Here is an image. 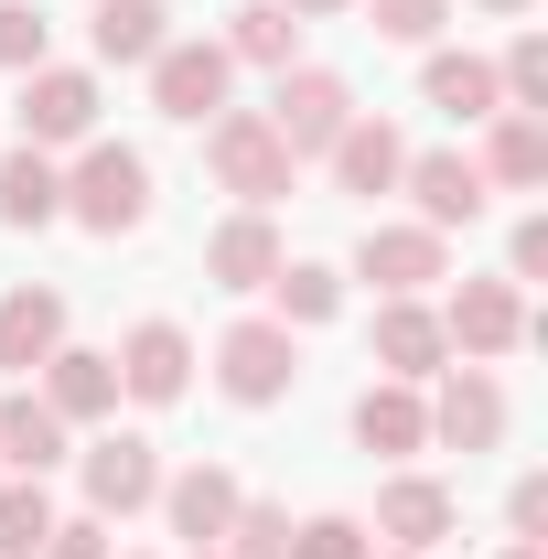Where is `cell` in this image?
Instances as JSON below:
<instances>
[{"mask_svg":"<svg viewBox=\"0 0 548 559\" xmlns=\"http://www.w3.org/2000/svg\"><path fill=\"white\" fill-rule=\"evenodd\" d=\"M33 66H44V11L0 0V75H33Z\"/></svg>","mask_w":548,"mask_h":559,"instance_id":"4dcf8cb0","label":"cell"},{"mask_svg":"<svg viewBox=\"0 0 548 559\" xmlns=\"http://www.w3.org/2000/svg\"><path fill=\"white\" fill-rule=\"evenodd\" d=\"M474 11H495V22H516V11H538V0H474Z\"/></svg>","mask_w":548,"mask_h":559,"instance_id":"8d00e7d4","label":"cell"},{"mask_svg":"<svg viewBox=\"0 0 548 559\" xmlns=\"http://www.w3.org/2000/svg\"><path fill=\"white\" fill-rule=\"evenodd\" d=\"M388 559H409V549H388Z\"/></svg>","mask_w":548,"mask_h":559,"instance_id":"ab89813d","label":"cell"},{"mask_svg":"<svg viewBox=\"0 0 548 559\" xmlns=\"http://www.w3.org/2000/svg\"><path fill=\"white\" fill-rule=\"evenodd\" d=\"M279 259H290V248H279L270 205H237V215H226V226L205 237V280H215V290H270V280H279Z\"/></svg>","mask_w":548,"mask_h":559,"instance_id":"5bb4252c","label":"cell"},{"mask_svg":"<svg viewBox=\"0 0 548 559\" xmlns=\"http://www.w3.org/2000/svg\"><path fill=\"white\" fill-rule=\"evenodd\" d=\"M538 270H548V215H527V226H516V248H505V280L527 290Z\"/></svg>","mask_w":548,"mask_h":559,"instance_id":"d590c367","label":"cell"},{"mask_svg":"<svg viewBox=\"0 0 548 559\" xmlns=\"http://www.w3.org/2000/svg\"><path fill=\"white\" fill-rule=\"evenodd\" d=\"M398 194L419 205V226H430V237H452V226H474V215H484V194H495V183H484L474 151H409Z\"/></svg>","mask_w":548,"mask_h":559,"instance_id":"9c48e42d","label":"cell"},{"mask_svg":"<svg viewBox=\"0 0 548 559\" xmlns=\"http://www.w3.org/2000/svg\"><path fill=\"white\" fill-rule=\"evenodd\" d=\"M355 441H366V452H388V463H409V452H430V409H419V388H398V377H377V388L355 399Z\"/></svg>","mask_w":548,"mask_h":559,"instance_id":"ac0fdd59","label":"cell"},{"mask_svg":"<svg viewBox=\"0 0 548 559\" xmlns=\"http://www.w3.org/2000/svg\"><path fill=\"white\" fill-rule=\"evenodd\" d=\"M215 559H290V516L248 495V506H237V527H226V549H215Z\"/></svg>","mask_w":548,"mask_h":559,"instance_id":"f546056e","label":"cell"},{"mask_svg":"<svg viewBox=\"0 0 548 559\" xmlns=\"http://www.w3.org/2000/svg\"><path fill=\"white\" fill-rule=\"evenodd\" d=\"M55 215H65V173H55V151L22 140L0 162V226H55Z\"/></svg>","mask_w":548,"mask_h":559,"instance_id":"cb8c5ba5","label":"cell"},{"mask_svg":"<svg viewBox=\"0 0 548 559\" xmlns=\"http://www.w3.org/2000/svg\"><path fill=\"white\" fill-rule=\"evenodd\" d=\"M290 559H377V549L355 516H312V527H290Z\"/></svg>","mask_w":548,"mask_h":559,"instance_id":"d6a6232c","label":"cell"},{"mask_svg":"<svg viewBox=\"0 0 548 559\" xmlns=\"http://www.w3.org/2000/svg\"><path fill=\"white\" fill-rule=\"evenodd\" d=\"M270 323H290V334H301V323H334L344 312V280L323 270V259H279V280H270Z\"/></svg>","mask_w":548,"mask_h":559,"instance_id":"4316f807","label":"cell"},{"mask_svg":"<svg viewBox=\"0 0 548 559\" xmlns=\"http://www.w3.org/2000/svg\"><path fill=\"white\" fill-rule=\"evenodd\" d=\"M226 86H237L226 44H162V55H151V108H162V119H215Z\"/></svg>","mask_w":548,"mask_h":559,"instance_id":"8fae6325","label":"cell"},{"mask_svg":"<svg viewBox=\"0 0 548 559\" xmlns=\"http://www.w3.org/2000/svg\"><path fill=\"white\" fill-rule=\"evenodd\" d=\"M355 119V86L334 66H279V97H270V130L290 140V162H312V151H334V130Z\"/></svg>","mask_w":548,"mask_h":559,"instance_id":"277c9868","label":"cell"},{"mask_svg":"<svg viewBox=\"0 0 548 559\" xmlns=\"http://www.w3.org/2000/svg\"><path fill=\"white\" fill-rule=\"evenodd\" d=\"M65 215L86 226V237H130V226H151V162H140L130 140H75Z\"/></svg>","mask_w":548,"mask_h":559,"instance_id":"6da1fadb","label":"cell"},{"mask_svg":"<svg viewBox=\"0 0 548 559\" xmlns=\"http://www.w3.org/2000/svg\"><path fill=\"white\" fill-rule=\"evenodd\" d=\"M151 495H162V452H151L140 430L86 441V506H97V516H140Z\"/></svg>","mask_w":548,"mask_h":559,"instance_id":"4fadbf2b","label":"cell"},{"mask_svg":"<svg viewBox=\"0 0 548 559\" xmlns=\"http://www.w3.org/2000/svg\"><path fill=\"white\" fill-rule=\"evenodd\" d=\"M505 559H538V549H505Z\"/></svg>","mask_w":548,"mask_h":559,"instance_id":"f35d334b","label":"cell"},{"mask_svg":"<svg viewBox=\"0 0 548 559\" xmlns=\"http://www.w3.org/2000/svg\"><path fill=\"white\" fill-rule=\"evenodd\" d=\"M215 44H226V66H270L279 75V66H290V44H301V11H279V0H237Z\"/></svg>","mask_w":548,"mask_h":559,"instance_id":"d4e9b609","label":"cell"},{"mask_svg":"<svg viewBox=\"0 0 548 559\" xmlns=\"http://www.w3.org/2000/svg\"><path fill=\"white\" fill-rule=\"evenodd\" d=\"M97 66H151L162 44H172V11L162 0H97Z\"/></svg>","mask_w":548,"mask_h":559,"instance_id":"603a6c76","label":"cell"},{"mask_svg":"<svg viewBox=\"0 0 548 559\" xmlns=\"http://www.w3.org/2000/svg\"><path fill=\"white\" fill-rule=\"evenodd\" d=\"M44 399H55V419H108L119 409V366H108V355H86V345H55L44 355Z\"/></svg>","mask_w":548,"mask_h":559,"instance_id":"44dd1931","label":"cell"},{"mask_svg":"<svg viewBox=\"0 0 548 559\" xmlns=\"http://www.w3.org/2000/svg\"><path fill=\"white\" fill-rule=\"evenodd\" d=\"M162 516H172V538L205 559V549H226V527H237V506H248V485L226 474V463H194V474H162V495H151Z\"/></svg>","mask_w":548,"mask_h":559,"instance_id":"30bf717a","label":"cell"},{"mask_svg":"<svg viewBox=\"0 0 548 559\" xmlns=\"http://www.w3.org/2000/svg\"><path fill=\"white\" fill-rule=\"evenodd\" d=\"M505 527H516V549H548V474H516V495H505Z\"/></svg>","mask_w":548,"mask_h":559,"instance_id":"e575fe53","label":"cell"},{"mask_svg":"<svg viewBox=\"0 0 548 559\" xmlns=\"http://www.w3.org/2000/svg\"><path fill=\"white\" fill-rule=\"evenodd\" d=\"M377 366H388L398 388H430V377L452 366V334H441V312H430V301H377Z\"/></svg>","mask_w":548,"mask_h":559,"instance_id":"2e32d148","label":"cell"},{"mask_svg":"<svg viewBox=\"0 0 548 559\" xmlns=\"http://www.w3.org/2000/svg\"><path fill=\"white\" fill-rule=\"evenodd\" d=\"M419 97H430L441 119H495V108H505V86H495L484 55H430V66H419Z\"/></svg>","mask_w":548,"mask_h":559,"instance_id":"484cf974","label":"cell"},{"mask_svg":"<svg viewBox=\"0 0 548 559\" xmlns=\"http://www.w3.org/2000/svg\"><path fill=\"white\" fill-rule=\"evenodd\" d=\"M11 119H22L33 151H75V140H97V75H86V66H33Z\"/></svg>","mask_w":548,"mask_h":559,"instance_id":"5b68a950","label":"cell"},{"mask_svg":"<svg viewBox=\"0 0 548 559\" xmlns=\"http://www.w3.org/2000/svg\"><path fill=\"white\" fill-rule=\"evenodd\" d=\"M366 22H377L388 44H430V33L452 22V0H366Z\"/></svg>","mask_w":548,"mask_h":559,"instance_id":"1f68e13d","label":"cell"},{"mask_svg":"<svg viewBox=\"0 0 548 559\" xmlns=\"http://www.w3.org/2000/svg\"><path fill=\"white\" fill-rule=\"evenodd\" d=\"M279 11H344V0H279Z\"/></svg>","mask_w":548,"mask_h":559,"instance_id":"74e56055","label":"cell"},{"mask_svg":"<svg viewBox=\"0 0 548 559\" xmlns=\"http://www.w3.org/2000/svg\"><path fill=\"white\" fill-rule=\"evenodd\" d=\"M33 559H119V538H108V516H55V538Z\"/></svg>","mask_w":548,"mask_h":559,"instance_id":"836d02e7","label":"cell"},{"mask_svg":"<svg viewBox=\"0 0 548 559\" xmlns=\"http://www.w3.org/2000/svg\"><path fill=\"white\" fill-rule=\"evenodd\" d=\"M55 345H65V290H11L0 301V366L11 377H44Z\"/></svg>","mask_w":548,"mask_h":559,"instance_id":"ffe728a7","label":"cell"},{"mask_svg":"<svg viewBox=\"0 0 548 559\" xmlns=\"http://www.w3.org/2000/svg\"><path fill=\"white\" fill-rule=\"evenodd\" d=\"M419 409H430V441H452V452H495L505 441V388L484 366H441Z\"/></svg>","mask_w":548,"mask_h":559,"instance_id":"ba28073f","label":"cell"},{"mask_svg":"<svg viewBox=\"0 0 548 559\" xmlns=\"http://www.w3.org/2000/svg\"><path fill=\"white\" fill-rule=\"evenodd\" d=\"M484 183H505V194H538L548 183V119H527V108H495L484 119Z\"/></svg>","mask_w":548,"mask_h":559,"instance_id":"7402d4cb","label":"cell"},{"mask_svg":"<svg viewBox=\"0 0 548 559\" xmlns=\"http://www.w3.org/2000/svg\"><path fill=\"white\" fill-rule=\"evenodd\" d=\"M323 162H334V194H398L409 140L388 130V119H366V108H355V119L334 130V151H323Z\"/></svg>","mask_w":548,"mask_h":559,"instance_id":"e0dca14e","label":"cell"},{"mask_svg":"<svg viewBox=\"0 0 548 559\" xmlns=\"http://www.w3.org/2000/svg\"><path fill=\"white\" fill-rule=\"evenodd\" d=\"M495 86H505V108H527V119H538V108H548V33H516V44H505V66H495Z\"/></svg>","mask_w":548,"mask_h":559,"instance_id":"f1b7e54d","label":"cell"},{"mask_svg":"<svg viewBox=\"0 0 548 559\" xmlns=\"http://www.w3.org/2000/svg\"><path fill=\"white\" fill-rule=\"evenodd\" d=\"M205 162H215V183L237 194V205H279L290 194V140L270 130V108H215L205 119Z\"/></svg>","mask_w":548,"mask_h":559,"instance_id":"7a4b0ae2","label":"cell"},{"mask_svg":"<svg viewBox=\"0 0 548 559\" xmlns=\"http://www.w3.org/2000/svg\"><path fill=\"white\" fill-rule=\"evenodd\" d=\"M0 463H11V474H55V463H65V419H55L44 388H11V399H0Z\"/></svg>","mask_w":548,"mask_h":559,"instance_id":"d6986e66","label":"cell"},{"mask_svg":"<svg viewBox=\"0 0 548 559\" xmlns=\"http://www.w3.org/2000/svg\"><path fill=\"white\" fill-rule=\"evenodd\" d=\"M108 366H119V399H140V409H172V399L194 388V334L151 312V323H130V345L108 355Z\"/></svg>","mask_w":548,"mask_h":559,"instance_id":"52a82bcc","label":"cell"},{"mask_svg":"<svg viewBox=\"0 0 548 559\" xmlns=\"http://www.w3.org/2000/svg\"><path fill=\"white\" fill-rule=\"evenodd\" d=\"M290 377H301L290 323H226V334H215V388H226L237 409H270V399H290Z\"/></svg>","mask_w":548,"mask_h":559,"instance_id":"3957f363","label":"cell"},{"mask_svg":"<svg viewBox=\"0 0 548 559\" xmlns=\"http://www.w3.org/2000/svg\"><path fill=\"white\" fill-rule=\"evenodd\" d=\"M441 334H452V355H463V366L516 355V345H527V290H516V280H463V290L441 301Z\"/></svg>","mask_w":548,"mask_h":559,"instance_id":"8992f818","label":"cell"},{"mask_svg":"<svg viewBox=\"0 0 548 559\" xmlns=\"http://www.w3.org/2000/svg\"><path fill=\"white\" fill-rule=\"evenodd\" d=\"M441 270H452V259H441L430 226H366V248H355V280H377L388 301H419Z\"/></svg>","mask_w":548,"mask_h":559,"instance_id":"9a60e30c","label":"cell"},{"mask_svg":"<svg viewBox=\"0 0 548 559\" xmlns=\"http://www.w3.org/2000/svg\"><path fill=\"white\" fill-rule=\"evenodd\" d=\"M452 516H463V506H452V485H430V474H388V485H377V527H366V538H388V549L430 559L441 538H452Z\"/></svg>","mask_w":548,"mask_h":559,"instance_id":"7c38bea8","label":"cell"},{"mask_svg":"<svg viewBox=\"0 0 548 559\" xmlns=\"http://www.w3.org/2000/svg\"><path fill=\"white\" fill-rule=\"evenodd\" d=\"M55 538V495H44V474H11L0 485V559H33Z\"/></svg>","mask_w":548,"mask_h":559,"instance_id":"83f0119b","label":"cell"},{"mask_svg":"<svg viewBox=\"0 0 548 559\" xmlns=\"http://www.w3.org/2000/svg\"><path fill=\"white\" fill-rule=\"evenodd\" d=\"M205 559H215V549H205Z\"/></svg>","mask_w":548,"mask_h":559,"instance_id":"60d3db41","label":"cell"}]
</instances>
